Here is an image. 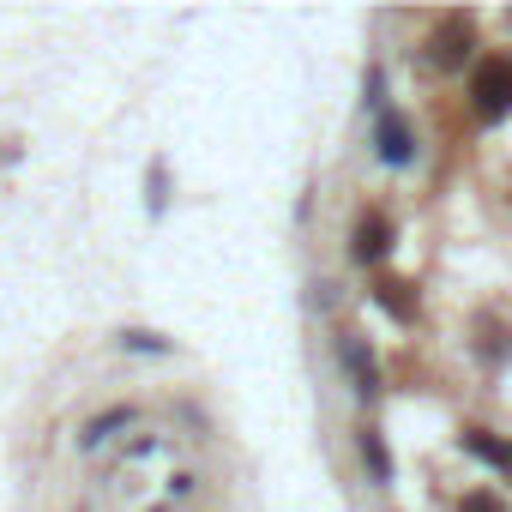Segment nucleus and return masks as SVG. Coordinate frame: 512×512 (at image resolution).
Masks as SVG:
<instances>
[{
  "mask_svg": "<svg viewBox=\"0 0 512 512\" xmlns=\"http://www.w3.org/2000/svg\"><path fill=\"white\" fill-rule=\"evenodd\" d=\"M368 109H374V151H380V163H386V169H410V163H416V133H410L404 115L380 97V73L368 79Z\"/></svg>",
  "mask_w": 512,
  "mask_h": 512,
  "instance_id": "obj_1",
  "label": "nucleus"
},
{
  "mask_svg": "<svg viewBox=\"0 0 512 512\" xmlns=\"http://www.w3.org/2000/svg\"><path fill=\"white\" fill-rule=\"evenodd\" d=\"M470 103H476L482 121H500V115L512 109V55L476 61V73H470Z\"/></svg>",
  "mask_w": 512,
  "mask_h": 512,
  "instance_id": "obj_2",
  "label": "nucleus"
},
{
  "mask_svg": "<svg viewBox=\"0 0 512 512\" xmlns=\"http://www.w3.org/2000/svg\"><path fill=\"white\" fill-rule=\"evenodd\" d=\"M392 253V223H386V211H362L356 223H350V260L356 266H380Z\"/></svg>",
  "mask_w": 512,
  "mask_h": 512,
  "instance_id": "obj_3",
  "label": "nucleus"
},
{
  "mask_svg": "<svg viewBox=\"0 0 512 512\" xmlns=\"http://www.w3.org/2000/svg\"><path fill=\"white\" fill-rule=\"evenodd\" d=\"M338 362H344V374H350V392H356V398H368V392L380 386V368H374V356H368V344H362L356 332H338Z\"/></svg>",
  "mask_w": 512,
  "mask_h": 512,
  "instance_id": "obj_4",
  "label": "nucleus"
},
{
  "mask_svg": "<svg viewBox=\"0 0 512 512\" xmlns=\"http://www.w3.org/2000/svg\"><path fill=\"white\" fill-rule=\"evenodd\" d=\"M464 55H470V19H446V25H440V37H434V67L458 73V67H464Z\"/></svg>",
  "mask_w": 512,
  "mask_h": 512,
  "instance_id": "obj_5",
  "label": "nucleus"
},
{
  "mask_svg": "<svg viewBox=\"0 0 512 512\" xmlns=\"http://www.w3.org/2000/svg\"><path fill=\"white\" fill-rule=\"evenodd\" d=\"M133 422H139V410L115 404V410H103V416H91V422L79 428V446H103V440H115L121 428H133Z\"/></svg>",
  "mask_w": 512,
  "mask_h": 512,
  "instance_id": "obj_6",
  "label": "nucleus"
},
{
  "mask_svg": "<svg viewBox=\"0 0 512 512\" xmlns=\"http://www.w3.org/2000/svg\"><path fill=\"white\" fill-rule=\"evenodd\" d=\"M374 302H380V308H386L392 320H404V326L416 320V302H410V284H398V278H386V284L374 290Z\"/></svg>",
  "mask_w": 512,
  "mask_h": 512,
  "instance_id": "obj_7",
  "label": "nucleus"
},
{
  "mask_svg": "<svg viewBox=\"0 0 512 512\" xmlns=\"http://www.w3.org/2000/svg\"><path fill=\"white\" fill-rule=\"evenodd\" d=\"M362 464H368V476L386 488L392 482V452H386V440L374 434V428H362Z\"/></svg>",
  "mask_w": 512,
  "mask_h": 512,
  "instance_id": "obj_8",
  "label": "nucleus"
},
{
  "mask_svg": "<svg viewBox=\"0 0 512 512\" xmlns=\"http://www.w3.org/2000/svg\"><path fill=\"white\" fill-rule=\"evenodd\" d=\"M464 446H470L482 464H494V470H512V446H500V440H488V434H464Z\"/></svg>",
  "mask_w": 512,
  "mask_h": 512,
  "instance_id": "obj_9",
  "label": "nucleus"
},
{
  "mask_svg": "<svg viewBox=\"0 0 512 512\" xmlns=\"http://www.w3.org/2000/svg\"><path fill=\"white\" fill-rule=\"evenodd\" d=\"M121 350H139V356H169V344H163L157 332H127V338H121Z\"/></svg>",
  "mask_w": 512,
  "mask_h": 512,
  "instance_id": "obj_10",
  "label": "nucleus"
},
{
  "mask_svg": "<svg viewBox=\"0 0 512 512\" xmlns=\"http://www.w3.org/2000/svg\"><path fill=\"white\" fill-rule=\"evenodd\" d=\"M458 512H506V506H500L488 488H476V494H464V506H458Z\"/></svg>",
  "mask_w": 512,
  "mask_h": 512,
  "instance_id": "obj_11",
  "label": "nucleus"
},
{
  "mask_svg": "<svg viewBox=\"0 0 512 512\" xmlns=\"http://www.w3.org/2000/svg\"><path fill=\"white\" fill-rule=\"evenodd\" d=\"M157 211H163V169L151 163V217H157Z\"/></svg>",
  "mask_w": 512,
  "mask_h": 512,
  "instance_id": "obj_12",
  "label": "nucleus"
}]
</instances>
